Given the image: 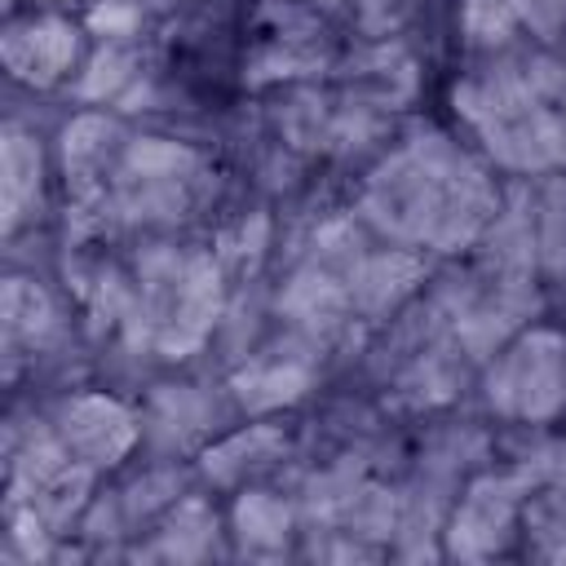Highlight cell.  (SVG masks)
I'll return each mask as SVG.
<instances>
[{
	"instance_id": "7a4b0ae2",
	"label": "cell",
	"mask_w": 566,
	"mask_h": 566,
	"mask_svg": "<svg viewBox=\"0 0 566 566\" xmlns=\"http://www.w3.org/2000/svg\"><path fill=\"white\" fill-rule=\"evenodd\" d=\"M71 420H75V424H66V433H71L80 447H88L93 455H115V451L128 442V420H124V411L111 407V402H80V407L71 411Z\"/></svg>"
},
{
	"instance_id": "6da1fadb",
	"label": "cell",
	"mask_w": 566,
	"mask_h": 566,
	"mask_svg": "<svg viewBox=\"0 0 566 566\" xmlns=\"http://www.w3.org/2000/svg\"><path fill=\"white\" fill-rule=\"evenodd\" d=\"M66 53H71V35H66V27H40V31H27V35H13L9 40V62L18 66V75H27V80H49L62 62H66Z\"/></svg>"
},
{
	"instance_id": "3957f363",
	"label": "cell",
	"mask_w": 566,
	"mask_h": 566,
	"mask_svg": "<svg viewBox=\"0 0 566 566\" xmlns=\"http://www.w3.org/2000/svg\"><path fill=\"white\" fill-rule=\"evenodd\" d=\"M35 168H40V159H35V150L27 146V137H9V146H4V199H9V217H18V199H22V190L31 186V177H35Z\"/></svg>"
}]
</instances>
